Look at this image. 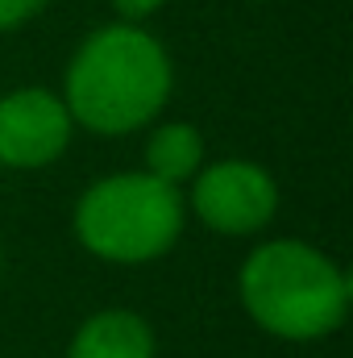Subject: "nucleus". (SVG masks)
I'll list each match as a JSON object with an SVG mask.
<instances>
[{"mask_svg": "<svg viewBox=\"0 0 353 358\" xmlns=\"http://www.w3.org/2000/svg\"><path fill=\"white\" fill-rule=\"evenodd\" d=\"M158 4H163V0H112V8H117L125 21H142V17H150Z\"/></svg>", "mask_w": 353, "mask_h": 358, "instance_id": "obj_9", "label": "nucleus"}, {"mask_svg": "<svg viewBox=\"0 0 353 358\" xmlns=\"http://www.w3.org/2000/svg\"><path fill=\"white\" fill-rule=\"evenodd\" d=\"M154 329L142 313L104 308L75 329L67 358H154Z\"/></svg>", "mask_w": 353, "mask_h": 358, "instance_id": "obj_6", "label": "nucleus"}, {"mask_svg": "<svg viewBox=\"0 0 353 358\" xmlns=\"http://www.w3.org/2000/svg\"><path fill=\"white\" fill-rule=\"evenodd\" d=\"M71 113L46 88H17L0 96V167L42 171L71 146Z\"/></svg>", "mask_w": 353, "mask_h": 358, "instance_id": "obj_5", "label": "nucleus"}, {"mask_svg": "<svg viewBox=\"0 0 353 358\" xmlns=\"http://www.w3.org/2000/svg\"><path fill=\"white\" fill-rule=\"evenodd\" d=\"M204 167V138L195 125L187 121H171L158 125L146 142V171L171 187H183L187 179H195V171Z\"/></svg>", "mask_w": 353, "mask_h": 358, "instance_id": "obj_7", "label": "nucleus"}, {"mask_svg": "<svg viewBox=\"0 0 353 358\" xmlns=\"http://www.w3.org/2000/svg\"><path fill=\"white\" fill-rule=\"evenodd\" d=\"M42 8H46V0H0V29H13Z\"/></svg>", "mask_w": 353, "mask_h": 358, "instance_id": "obj_8", "label": "nucleus"}, {"mask_svg": "<svg viewBox=\"0 0 353 358\" xmlns=\"http://www.w3.org/2000/svg\"><path fill=\"white\" fill-rule=\"evenodd\" d=\"M237 296L250 321L270 338L320 342L345 325L353 283L324 250L295 238H274L254 246V255L241 263Z\"/></svg>", "mask_w": 353, "mask_h": 358, "instance_id": "obj_2", "label": "nucleus"}, {"mask_svg": "<svg viewBox=\"0 0 353 358\" xmlns=\"http://www.w3.org/2000/svg\"><path fill=\"white\" fill-rule=\"evenodd\" d=\"M191 213L225 238H250L278 213V183L250 159H220L191 179Z\"/></svg>", "mask_w": 353, "mask_h": 358, "instance_id": "obj_4", "label": "nucleus"}, {"mask_svg": "<svg viewBox=\"0 0 353 358\" xmlns=\"http://www.w3.org/2000/svg\"><path fill=\"white\" fill-rule=\"evenodd\" d=\"M187 200L183 192L150 171H121L96 179L75 200L71 229L80 246L104 263H154L183 234Z\"/></svg>", "mask_w": 353, "mask_h": 358, "instance_id": "obj_3", "label": "nucleus"}, {"mask_svg": "<svg viewBox=\"0 0 353 358\" xmlns=\"http://www.w3.org/2000/svg\"><path fill=\"white\" fill-rule=\"evenodd\" d=\"M171 96V59L137 25H104L67 67V113L100 138L150 125Z\"/></svg>", "mask_w": 353, "mask_h": 358, "instance_id": "obj_1", "label": "nucleus"}]
</instances>
